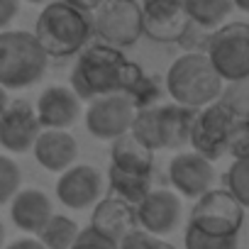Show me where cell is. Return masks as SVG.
Listing matches in <instances>:
<instances>
[{"instance_id":"f35d334b","label":"cell","mask_w":249,"mask_h":249,"mask_svg":"<svg viewBox=\"0 0 249 249\" xmlns=\"http://www.w3.org/2000/svg\"><path fill=\"white\" fill-rule=\"evenodd\" d=\"M232 5L242 13H249V0H232Z\"/></svg>"},{"instance_id":"9a60e30c","label":"cell","mask_w":249,"mask_h":249,"mask_svg":"<svg viewBox=\"0 0 249 249\" xmlns=\"http://www.w3.org/2000/svg\"><path fill=\"white\" fill-rule=\"evenodd\" d=\"M37 120L42 130H71L83 115L78 95L69 86H49L37 98Z\"/></svg>"},{"instance_id":"8fae6325","label":"cell","mask_w":249,"mask_h":249,"mask_svg":"<svg viewBox=\"0 0 249 249\" xmlns=\"http://www.w3.org/2000/svg\"><path fill=\"white\" fill-rule=\"evenodd\" d=\"M103 198V176L90 164H73L59 174L56 200L69 210H88Z\"/></svg>"},{"instance_id":"d6986e66","label":"cell","mask_w":249,"mask_h":249,"mask_svg":"<svg viewBox=\"0 0 249 249\" xmlns=\"http://www.w3.org/2000/svg\"><path fill=\"white\" fill-rule=\"evenodd\" d=\"M193 107H183L178 103L159 105V135H161V149H183L191 137L193 127Z\"/></svg>"},{"instance_id":"60d3db41","label":"cell","mask_w":249,"mask_h":249,"mask_svg":"<svg viewBox=\"0 0 249 249\" xmlns=\"http://www.w3.org/2000/svg\"><path fill=\"white\" fill-rule=\"evenodd\" d=\"M25 3H32V5H47V3H52V0H25Z\"/></svg>"},{"instance_id":"ffe728a7","label":"cell","mask_w":249,"mask_h":249,"mask_svg":"<svg viewBox=\"0 0 249 249\" xmlns=\"http://www.w3.org/2000/svg\"><path fill=\"white\" fill-rule=\"evenodd\" d=\"M110 166L130 174H154V152L127 132L110 142Z\"/></svg>"},{"instance_id":"8d00e7d4","label":"cell","mask_w":249,"mask_h":249,"mask_svg":"<svg viewBox=\"0 0 249 249\" xmlns=\"http://www.w3.org/2000/svg\"><path fill=\"white\" fill-rule=\"evenodd\" d=\"M10 105V95H8V90L0 86V117H3V112H5V107Z\"/></svg>"},{"instance_id":"4dcf8cb0","label":"cell","mask_w":249,"mask_h":249,"mask_svg":"<svg viewBox=\"0 0 249 249\" xmlns=\"http://www.w3.org/2000/svg\"><path fill=\"white\" fill-rule=\"evenodd\" d=\"M227 154H232L234 159H249V117L234 120L227 140Z\"/></svg>"},{"instance_id":"603a6c76","label":"cell","mask_w":249,"mask_h":249,"mask_svg":"<svg viewBox=\"0 0 249 249\" xmlns=\"http://www.w3.org/2000/svg\"><path fill=\"white\" fill-rule=\"evenodd\" d=\"M81 227L73 217L54 213L49 217V222L42 227V232L37 234V239L47 247V249H71L76 237H78Z\"/></svg>"},{"instance_id":"5bb4252c","label":"cell","mask_w":249,"mask_h":249,"mask_svg":"<svg viewBox=\"0 0 249 249\" xmlns=\"http://www.w3.org/2000/svg\"><path fill=\"white\" fill-rule=\"evenodd\" d=\"M169 181L174 186V193H181L183 198H200L205 191L215 183V169L213 161L196 152H178L169 161Z\"/></svg>"},{"instance_id":"1f68e13d","label":"cell","mask_w":249,"mask_h":249,"mask_svg":"<svg viewBox=\"0 0 249 249\" xmlns=\"http://www.w3.org/2000/svg\"><path fill=\"white\" fill-rule=\"evenodd\" d=\"M71 249H117V244L105 239L103 234H98L93 227H83Z\"/></svg>"},{"instance_id":"2e32d148","label":"cell","mask_w":249,"mask_h":249,"mask_svg":"<svg viewBox=\"0 0 249 249\" xmlns=\"http://www.w3.org/2000/svg\"><path fill=\"white\" fill-rule=\"evenodd\" d=\"M98 234H103L105 239L110 242H120L127 232L137 230L140 222H137V208L124 203L115 196H107V198H100L93 210H90V225Z\"/></svg>"},{"instance_id":"ba28073f","label":"cell","mask_w":249,"mask_h":249,"mask_svg":"<svg viewBox=\"0 0 249 249\" xmlns=\"http://www.w3.org/2000/svg\"><path fill=\"white\" fill-rule=\"evenodd\" d=\"M244 222V208L227 188H210L196 198L188 225L210 234H239Z\"/></svg>"},{"instance_id":"9c48e42d","label":"cell","mask_w":249,"mask_h":249,"mask_svg":"<svg viewBox=\"0 0 249 249\" xmlns=\"http://www.w3.org/2000/svg\"><path fill=\"white\" fill-rule=\"evenodd\" d=\"M232 124H234V117L220 100L196 110L191 137H188L191 152L215 164L217 159L227 154V140L232 132Z\"/></svg>"},{"instance_id":"f546056e","label":"cell","mask_w":249,"mask_h":249,"mask_svg":"<svg viewBox=\"0 0 249 249\" xmlns=\"http://www.w3.org/2000/svg\"><path fill=\"white\" fill-rule=\"evenodd\" d=\"M215 30H208V27H200L196 22L188 20V25L183 27L181 37H178V47L186 49V54H205L208 52V44H210V37H213Z\"/></svg>"},{"instance_id":"f1b7e54d","label":"cell","mask_w":249,"mask_h":249,"mask_svg":"<svg viewBox=\"0 0 249 249\" xmlns=\"http://www.w3.org/2000/svg\"><path fill=\"white\" fill-rule=\"evenodd\" d=\"M22 183V171L18 161L8 154H0V205H8L13 196L20 191Z\"/></svg>"},{"instance_id":"836d02e7","label":"cell","mask_w":249,"mask_h":249,"mask_svg":"<svg viewBox=\"0 0 249 249\" xmlns=\"http://www.w3.org/2000/svg\"><path fill=\"white\" fill-rule=\"evenodd\" d=\"M20 3L22 0H0V32L10 30V25L20 15Z\"/></svg>"},{"instance_id":"83f0119b","label":"cell","mask_w":249,"mask_h":249,"mask_svg":"<svg viewBox=\"0 0 249 249\" xmlns=\"http://www.w3.org/2000/svg\"><path fill=\"white\" fill-rule=\"evenodd\" d=\"M227 191L237 198V203L249 210V159H234L227 169Z\"/></svg>"},{"instance_id":"277c9868","label":"cell","mask_w":249,"mask_h":249,"mask_svg":"<svg viewBox=\"0 0 249 249\" xmlns=\"http://www.w3.org/2000/svg\"><path fill=\"white\" fill-rule=\"evenodd\" d=\"M49 56L32 32L3 30L0 32V86L5 90L30 88L47 73Z\"/></svg>"},{"instance_id":"d590c367","label":"cell","mask_w":249,"mask_h":249,"mask_svg":"<svg viewBox=\"0 0 249 249\" xmlns=\"http://www.w3.org/2000/svg\"><path fill=\"white\" fill-rule=\"evenodd\" d=\"M69 5H73V8H78V10H83V13H95L98 8H100V3L103 0H66Z\"/></svg>"},{"instance_id":"7c38bea8","label":"cell","mask_w":249,"mask_h":249,"mask_svg":"<svg viewBox=\"0 0 249 249\" xmlns=\"http://www.w3.org/2000/svg\"><path fill=\"white\" fill-rule=\"evenodd\" d=\"M137 222L152 237H166L181 225L183 205L174 191L152 188L137 205Z\"/></svg>"},{"instance_id":"8992f818","label":"cell","mask_w":249,"mask_h":249,"mask_svg":"<svg viewBox=\"0 0 249 249\" xmlns=\"http://www.w3.org/2000/svg\"><path fill=\"white\" fill-rule=\"evenodd\" d=\"M205 56L225 83L249 76V22H225L217 27Z\"/></svg>"},{"instance_id":"6da1fadb","label":"cell","mask_w":249,"mask_h":249,"mask_svg":"<svg viewBox=\"0 0 249 249\" xmlns=\"http://www.w3.org/2000/svg\"><path fill=\"white\" fill-rule=\"evenodd\" d=\"M142 73V66L130 61L122 54V49L98 42L78 52L76 66L71 69L69 88L78 95L81 103H90L98 95L127 93Z\"/></svg>"},{"instance_id":"ac0fdd59","label":"cell","mask_w":249,"mask_h":249,"mask_svg":"<svg viewBox=\"0 0 249 249\" xmlns=\"http://www.w3.org/2000/svg\"><path fill=\"white\" fill-rule=\"evenodd\" d=\"M8 205H10V220L18 225V230L32 237H37L54 215L52 198L39 188H20Z\"/></svg>"},{"instance_id":"5b68a950","label":"cell","mask_w":249,"mask_h":249,"mask_svg":"<svg viewBox=\"0 0 249 249\" xmlns=\"http://www.w3.org/2000/svg\"><path fill=\"white\" fill-rule=\"evenodd\" d=\"M93 32L103 44L115 49H130L144 35L142 8L137 0H103L93 13Z\"/></svg>"},{"instance_id":"4fadbf2b","label":"cell","mask_w":249,"mask_h":249,"mask_svg":"<svg viewBox=\"0 0 249 249\" xmlns=\"http://www.w3.org/2000/svg\"><path fill=\"white\" fill-rule=\"evenodd\" d=\"M144 35L159 44H176L188 15L183 10V0H140Z\"/></svg>"},{"instance_id":"cb8c5ba5","label":"cell","mask_w":249,"mask_h":249,"mask_svg":"<svg viewBox=\"0 0 249 249\" xmlns=\"http://www.w3.org/2000/svg\"><path fill=\"white\" fill-rule=\"evenodd\" d=\"M130 135H132L135 140H140V142H142L147 149H152V152H159V149H161L159 105L137 110V115H135V120H132V127H130Z\"/></svg>"},{"instance_id":"ab89813d","label":"cell","mask_w":249,"mask_h":249,"mask_svg":"<svg viewBox=\"0 0 249 249\" xmlns=\"http://www.w3.org/2000/svg\"><path fill=\"white\" fill-rule=\"evenodd\" d=\"M3 244H5V225L0 220V249H3Z\"/></svg>"},{"instance_id":"7a4b0ae2","label":"cell","mask_w":249,"mask_h":249,"mask_svg":"<svg viewBox=\"0 0 249 249\" xmlns=\"http://www.w3.org/2000/svg\"><path fill=\"white\" fill-rule=\"evenodd\" d=\"M32 35L49 59H69L90 44L95 35L93 15L69 5L66 0H52L37 15Z\"/></svg>"},{"instance_id":"74e56055","label":"cell","mask_w":249,"mask_h":249,"mask_svg":"<svg viewBox=\"0 0 249 249\" xmlns=\"http://www.w3.org/2000/svg\"><path fill=\"white\" fill-rule=\"evenodd\" d=\"M149 249H176L171 242H166V239H161V237H157L154 242H152V247Z\"/></svg>"},{"instance_id":"484cf974","label":"cell","mask_w":249,"mask_h":249,"mask_svg":"<svg viewBox=\"0 0 249 249\" xmlns=\"http://www.w3.org/2000/svg\"><path fill=\"white\" fill-rule=\"evenodd\" d=\"M164 93H166V88H164V83H161L157 76L142 73L140 81H137L127 93H124V95H130V100L135 103L137 110H144V107H154V105H159V100H161Z\"/></svg>"},{"instance_id":"4316f807","label":"cell","mask_w":249,"mask_h":249,"mask_svg":"<svg viewBox=\"0 0 249 249\" xmlns=\"http://www.w3.org/2000/svg\"><path fill=\"white\" fill-rule=\"evenodd\" d=\"M183 244L186 249H237V234H210L188 225Z\"/></svg>"},{"instance_id":"d6a6232c","label":"cell","mask_w":249,"mask_h":249,"mask_svg":"<svg viewBox=\"0 0 249 249\" xmlns=\"http://www.w3.org/2000/svg\"><path fill=\"white\" fill-rule=\"evenodd\" d=\"M154 239H157V237H152L149 232H144L142 227H137V230L127 232V234L117 242V249H149Z\"/></svg>"},{"instance_id":"44dd1931","label":"cell","mask_w":249,"mask_h":249,"mask_svg":"<svg viewBox=\"0 0 249 249\" xmlns=\"http://www.w3.org/2000/svg\"><path fill=\"white\" fill-rule=\"evenodd\" d=\"M154 174H130V171H120L107 166V186H110V196L137 205L154 186H152Z\"/></svg>"},{"instance_id":"30bf717a","label":"cell","mask_w":249,"mask_h":249,"mask_svg":"<svg viewBox=\"0 0 249 249\" xmlns=\"http://www.w3.org/2000/svg\"><path fill=\"white\" fill-rule=\"evenodd\" d=\"M42 132V124L37 120V110L30 100L18 98L10 100L0 117V147L10 154H27Z\"/></svg>"},{"instance_id":"e0dca14e","label":"cell","mask_w":249,"mask_h":249,"mask_svg":"<svg viewBox=\"0 0 249 249\" xmlns=\"http://www.w3.org/2000/svg\"><path fill=\"white\" fill-rule=\"evenodd\" d=\"M32 157L44 171L61 174L76 164L78 142L69 130H42L32 144Z\"/></svg>"},{"instance_id":"52a82bcc","label":"cell","mask_w":249,"mask_h":249,"mask_svg":"<svg viewBox=\"0 0 249 249\" xmlns=\"http://www.w3.org/2000/svg\"><path fill=\"white\" fill-rule=\"evenodd\" d=\"M135 115H137V107L130 100V95L107 93L88 103V107L83 110V122H86V130L90 132V137L112 142L130 132Z\"/></svg>"},{"instance_id":"7402d4cb","label":"cell","mask_w":249,"mask_h":249,"mask_svg":"<svg viewBox=\"0 0 249 249\" xmlns=\"http://www.w3.org/2000/svg\"><path fill=\"white\" fill-rule=\"evenodd\" d=\"M183 10L191 22L208 30H217L227 22L234 5L232 0H183Z\"/></svg>"},{"instance_id":"e575fe53","label":"cell","mask_w":249,"mask_h":249,"mask_svg":"<svg viewBox=\"0 0 249 249\" xmlns=\"http://www.w3.org/2000/svg\"><path fill=\"white\" fill-rule=\"evenodd\" d=\"M5 249H47L37 237H32V234H27V237H20V239H15V242H10Z\"/></svg>"},{"instance_id":"d4e9b609","label":"cell","mask_w":249,"mask_h":249,"mask_svg":"<svg viewBox=\"0 0 249 249\" xmlns=\"http://www.w3.org/2000/svg\"><path fill=\"white\" fill-rule=\"evenodd\" d=\"M220 103L232 112L234 120H247L249 117V76L227 81L220 93Z\"/></svg>"},{"instance_id":"3957f363","label":"cell","mask_w":249,"mask_h":249,"mask_svg":"<svg viewBox=\"0 0 249 249\" xmlns=\"http://www.w3.org/2000/svg\"><path fill=\"white\" fill-rule=\"evenodd\" d=\"M225 81L213 69L205 54H181L166 71L164 88L174 103L200 110L220 100Z\"/></svg>"}]
</instances>
